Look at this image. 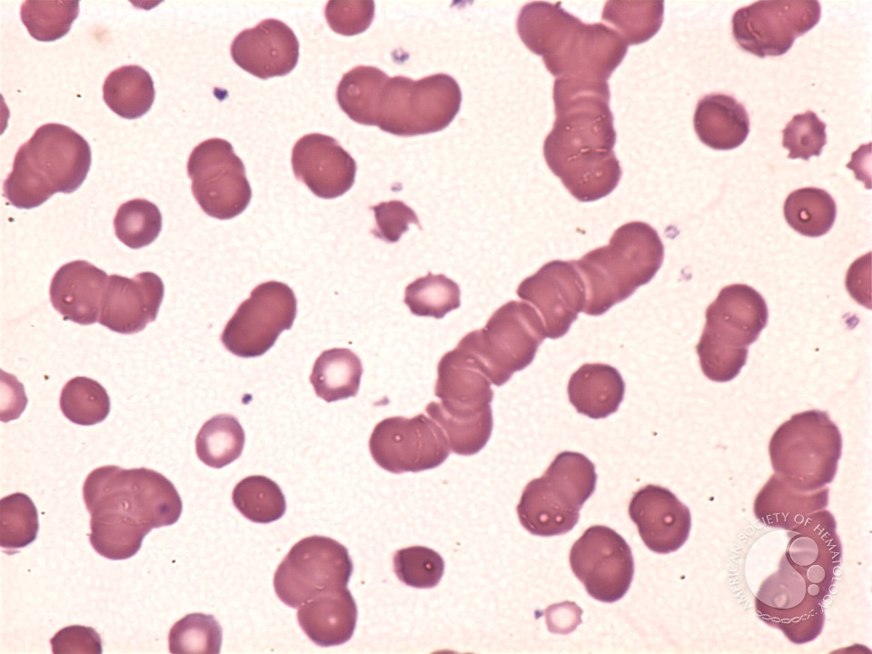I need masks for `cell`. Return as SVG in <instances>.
Here are the masks:
<instances>
[{
  "label": "cell",
  "mask_w": 872,
  "mask_h": 654,
  "mask_svg": "<svg viewBox=\"0 0 872 654\" xmlns=\"http://www.w3.org/2000/svg\"><path fill=\"white\" fill-rule=\"evenodd\" d=\"M783 213L788 224L798 233L819 237L833 226L837 205L825 190L804 187L788 195L783 205Z\"/></svg>",
  "instance_id": "33"
},
{
  "label": "cell",
  "mask_w": 872,
  "mask_h": 654,
  "mask_svg": "<svg viewBox=\"0 0 872 654\" xmlns=\"http://www.w3.org/2000/svg\"><path fill=\"white\" fill-rule=\"evenodd\" d=\"M91 164L90 145L81 134L61 124H45L18 148L4 195L19 209L37 207L55 193L78 189Z\"/></svg>",
  "instance_id": "4"
},
{
  "label": "cell",
  "mask_w": 872,
  "mask_h": 654,
  "mask_svg": "<svg viewBox=\"0 0 872 654\" xmlns=\"http://www.w3.org/2000/svg\"><path fill=\"white\" fill-rule=\"evenodd\" d=\"M766 301L742 283L723 287L706 310V323L696 352L703 373L711 381L733 380L744 367L748 347L768 323Z\"/></svg>",
  "instance_id": "6"
},
{
  "label": "cell",
  "mask_w": 872,
  "mask_h": 654,
  "mask_svg": "<svg viewBox=\"0 0 872 654\" xmlns=\"http://www.w3.org/2000/svg\"><path fill=\"white\" fill-rule=\"evenodd\" d=\"M372 1H329L325 18L335 33L354 35L364 32L374 16Z\"/></svg>",
  "instance_id": "45"
},
{
  "label": "cell",
  "mask_w": 872,
  "mask_h": 654,
  "mask_svg": "<svg viewBox=\"0 0 872 654\" xmlns=\"http://www.w3.org/2000/svg\"><path fill=\"white\" fill-rule=\"evenodd\" d=\"M83 498L91 516L89 541L112 560L134 556L152 529L174 524L183 510L173 482L144 467H98L85 478Z\"/></svg>",
  "instance_id": "2"
},
{
  "label": "cell",
  "mask_w": 872,
  "mask_h": 654,
  "mask_svg": "<svg viewBox=\"0 0 872 654\" xmlns=\"http://www.w3.org/2000/svg\"><path fill=\"white\" fill-rule=\"evenodd\" d=\"M299 42L283 22L269 18L239 33L231 45V55L242 69L261 79L283 76L296 66Z\"/></svg>",
  "instance_id": "24"
},
{
  "label": "cell",
  "mask_w": 872,
  "mask_h": 654,
  "mask_svg": "<svg viewBox=\"0 0 872 654\" xmlns=\"http://www.w3.org/2000/svg\"><path fill=\"white\" fill-rule=\"evenodd\" d=\"M625 383L619 371L603 363H586L570 376V402L578 412L602 419L615 412L623 400Z\"/></svg>",
  "instance_id": "29"
},
{
  "label": "cell",
  "mask_w": 872,
  "mask_h": 654,
  "mask_svg": "<svg viewBox=\"0 0 872 654\" xmlns=\"http://www.w3.org/2000/svg\"><path fill=\"white\" fill-rule=\"evenodd\" d=\"M244 441V431L239 421L229 414H219L205 421L200 429L195 451L205 465L220 469L241 456Z\"/></svg>",
  "instance_id": "34"
},
{
  "label": "cell",
  "mask_w": 872,
  "mask_h": 654,
  "mask_svg": "<svg viewBox=\"0 0 872 654\" xmlns=\"http://www.w3.org/2000/svg\"><path fill=\"white\" fill-rule=\"evenodd\" d=\"M833 515L827 510L811 513L788 530L785 559L824 600L835 583L842 549Z\"/></svg>",
  "instance_id": "19"
},
{
  "label": "cell",
  "mask_w": 872,
  "mask_h": 654,
  "mask_svg": "<svg viewBox=\"0 0 872 654\" xmlns=\"http://www.w3.org/2000/svg\"><path fill=\"white\" fill-rule=\"evenodd\" d=\"M164 295L162 279L142 272L130 279L109 276L103 295L98 322L121 334L143 331L158 314Z\"/></svg>",
  "instance_id": "22"
},
{
  "label": "cell",
  "mask_w": 872,
  "mask_h": 654,
  "mask_svg": "<svg viewBox=\"0 0 872 654\" xmlns=\"http://www.w3.org/2000/svg\"><path fill=\"white\" fill-rule=\"evenodd\" d=\"M388 77L383 71L365 65L344 74L336 90L341 109L358 124L376 125L381 92Z\"/></svg>",
  "instance_id": "32"
},
{
  "label": "cell",
  "mask_w": 872,
  "mask_h": 654,
  "mask_svg": "<svg viewBox=\"0 0 872 654\" xmlns=\"http://www.w3.org/2000/svg\"><path fill=\"white\" fill-rule=\"evenodd\" d=\"M357 606L345 587L322 593L298 608L297 619L308 638L321 647L337 646L353 635Z\"/></svg>",
  "instance_id": "26"
},
{
  "label": "cell",
  "mask_w": 872,
  "mask_h": 654,
  "mask_svg": "<svg viewBox=\"0 0 872 654\" xmlns=\"http://www.w3.org/2000/svg\"><path fill=\"white\" fill-rule=\"evenodd\" d=\"M524 45L542 57L557 78L606 81L622 62L628 45L612 28L588 25L567 13L560 4L531 2L517 19Z\"/></svg>",
  "instance_id": "3"
},
{
  "label": "cell",
  "mask_w": 872,
  "mask_h": 654,
  "mask_svg": "<svg viewBox=\"0 0 872 654\" xmlns=\"http://www.w3.org/2000/svg\"><path fill=\"white\" fill-rule=\"evenodd\" d=\"M693 124L699 139L715 150L738 147L750 128L745 106L725 94H710L699 99Z\"/></svg>",
  "instance_id": "28"
},
{
  "label": "cell",
  "mask_w": 872,
  "mask_h": 654,
  "mask_svg": "<svg viewBox=\"0 0 872 654\" xmlns=\"http://www.w3.org/2000/svg\"><path fill=\"white\" fill-rule=\"evenodd\" d=\"M54 654H101L103 643L98 632L92 627L71 625L58 630L50 639Z\"/></svg>",
  "instance_id": "47"
},
{
  "label": "cell",
  "mask_w": 872,
  "mask_h": 654,
  "mask_svg": "<svg viewBox=\"0 0 872 654\" xmlns=\"http://www.w3.org/2000/svg\"><path fill=\"white\" fill-rule=\"evenodd\" d=\"M546 338L537 311L524 302L498 308L481 330L466 334L456 346L496 386L531 363Z\"/></svg>",
  "instance_id": "9"
},
{
  "label": "cell",
  "mask_w": 872,
  "mask_h": 654,
  "mask_svg": "<svg viewBox=\"0 0 872 654\" xmlns=\"http://www.w3.org/2000/svg\"><path fill=\"white\" fill-rule=\"evenodd\" d=\"M159 208L145 199H133L122 203L114 219L116 237L132 249L151 244L162 230Z\"/></svg>",
  "instance_id": "41"
},
{
  "label": "cell",
  "mask_w": 872,
  "mask_h": 654,
  "mask_svg": "<svg viewBox=\"0 0 872 654\" xmlns=\"http://www.w3.org/2000/svg\"><path fill=\"white\" fill-rule=\"evenodd\" d=\"M664 3L609 1L602 20L617 28L627 45H639L650 39L661 27Z\"/></svg>",
  "instance_id": "35"
},
{
  "label": "cell",
  "mask_w": 872,
  "mask_h": 654,
  "mask_svg": "<svg viewBox=\"0 0 872 654\" xmlns=\"http://www.w3.org/2000/svg\"><path fill=\"white\" fill-rule=\"evenodd\" d=\"M826 127L812 111L794 115L782 130V146L789 151L788 157L808 161L819 156L827 144Z\"/></svg>",
  "instance_id": "44"
},
{
  "label": "cell",
  "mask_w": 872,
  "mask_h": 654,
  "mask_svg": "<svg viewBox=\"0 0 872 654\" xmlns=\"http://www.w3.org/2000/svg\"><path fill=\"white\" fill-rule=\"evenodd\" d=\"M371 209L374 213L376 223L372 233L384 242L390 243L398 242L401 235L409 230L411 223L416 224L421 229L415 212L402 201L382 202L372 206Z\"/></svg>",
  "instance_id": "46"
},
{
  "label": "cell",
  "mask_w": 872,
  "mask_h": 654,
  "mask_svg": "<svg viewBox=\"0 0 872 654\" xmlns=\"http://www.w3.org/2000/svg\"><path fill=\"white\" fill-rule=\"evenodd\" d=\"M553 101L556 119L543 144L549 168L580 202L607 196L621 176L608 83L557 78Z\"/></svg>",
  "instance_id": "1"
},
{
  "label": "cell",
  "mask_w": 872,
  "mask_h": 654,
  "mask_svg": "<svg viewBox=\"0 0 872 654\" xmlns=\"http://www.w3.org/2000/svg\"><path fill=\"white\" fill-rule=\"evenodd\" d=\"M79 14L78 1H25L20 16L31 36L55 41L65 35Z\"/></svg>",
  "instance_id": "40"
},
{
  "label": "cell",
  "mask_w": 872,
  "mask_h": 654,
  "mask_svg": "<svg viewBox=\"0 0 872 654\" xmlns=\"http://www.w3.org/2000/svg\"><path fill=\"white\" fill-rule=\"evenodd\" d=\"M232 500L246 519L256 523L275 521L286 510L285 497L281 488L263 475H252L240 481L233 490Z\"/></svg>",
  "instance_id": "36"
},
{
  "label": "cell",
  "mask_w": 872,
  "mask_h": 654,
  "mask_svg": "<svg viewBox=\"0 0 872 654\" xmlns=\"http://www.w3.org/2000/svg\"><path fill=\"white\" fill-rule=\"evenodd\" d=\"M187 173L194 199L211 217L232 219L251 201L244 164L226 140L211 138L194 147L187 162Z\"/></svg>",
  "instance_id": "12"
},
{
  "label": "cell",
  "mask_w": 872,
  "mask_h": 654,
  "mask_svg": "<svg viewBox=\"0 0 872 654\" xmlns=\"http://www.w3.org/2000/svg\"><path fill=\"white\" fill-rule=\"evenodd\" d=\"M435 396L428 407L451 419L475 421L492 417L490 380L457 347L438 364Z\"/></svg>",
  "instance_id": "20"
},
{
  "label": "cell",
  "mask_w": 872,
  "mask_h": 654,
  "mask_svg": "<svg viewBox=\"0 0 872 654\" xmlns=\"http://www.w3.org/2000/svg\"><path fill=\"white\" fill-rule=\"evenodd\" d=\"M393 569L404 584L417 588L435 587L444 572V561L435 550L423 546H411L397 550Z\"/></svg>",
  "instance_id": "43"
},
{
  "label": "cell",
  "mask_w": 872,
  "mask_h": 654,
  "mask_svg": "<svg viewBox=\"0 0 872 654\" xmlns=\"http://www.w3.org/2000/svg\"><path fill=\"white\" fill-rule=\"evenodd\" d=\"M295 177L316 196L333 199L354 183L356 163L334 138L309 134L300 138L292 151Z\"/></svg>",
  "instance_id": "23"
},
{
  "label": "cell",
  "mask_w": 872,
  "mask_h": 654,
  "mask_svg": "<svg viewBox=\"0 0 872 654\" xmlns=\"http://www.w3.org/2000/svg\"><path fill=\"white\" fill-rule=\"evenodd\" d=\"M362 372V362L353 352L333 348L316 359L310 382L318 397L332 402L355 396Z\"/></svg>",
  "instance_id": "30"
},
{
  "label": "cell",
  "mask_w": 872,
  "mask_h": 654,
  "mask_svg": "<svg viewBox=\"0 0 872 654\" xmlns=\"http://www.w3.org/2000/svg\"><path fill=\"white\" fill-rule=\"evenodd\" d=\"M517 294L538 309L550 339L568 332L586 301L583 280L572 261L545 263L520 283Z\"/></svg>",
  "instance_id": "18"
},
{
  "label": "cell",
  "mask_w": 872,
  "mask_h": 654,
  "mask_svg": "<svg viewBox=\"0 0 872 654\" xmlns=\"http://www.w3.org/2000/svg\"><path fill=\"white\" fill-rule=\"evenodd\" d=\"M644 544L653 552L668 554L687 541L691 529L689 509L669 490L649 484L637 490L629 505Z\"/></svg>",
  "instance_id": "21"
},
{
  "label": "cell",
  "mask_w": 872,
  "mask_h": 654,
  "mask_svg": "<svg viewBox=\"0 0 872 654\" xmlns=\"http://www.w3.org/2000/svg\"><path fill=\"white\" fill-rule=\"evenodd\" d=\"M404 303L414 315L441 319L460 307V287L444 274L429 272L405 288Z\"/></svg>",
  "instance_id": "37"
},
{
  "label": "cell",
  "mask_w": 872,
  "mask_h": 654,
  "mask_svg": "<svg viewBox=\"0 0 872 654\" xmlns=\"http://www.w3.org/2000/svg\"><path fill=\"white\" fill-rule=\"evenodd\" d=\"M461 104L460 86L448 74L418 81L388 77L381 92L376 126L399 136L435 133L452 122Z\"/></svg>",
  "instance_id": "10"
},
{
  "label": "cell",
  "mask_w": 872,
  "mask_h": 654,
  "mask_svg": "<svg viewBox=\"0 0 872 654\" xmlns=\"http://www.w3.org/2000/svg\"><path fill=\"white\" fill-rule=\"evenodd\" d=\"M352 570L348 550L342 544L313 535L291 548L274 573L273 587L284 604L299 608L322 593L345 588Z\"/></svg>",
  "instance_id": "11"
},
{
  "label": "cell",
  "mask_w": 872,
  "mask_h": 654,
  "mask_svg": "<svg viewBox=\"0 0 872 654\" xmlns=\"http://www.w3.org/2000/svg\"><path fill=\"white\" fill-rule=\"evenodd\" d=\"M39 530L36 507L29 496L15 492L0 500V545L12 554L34 542Z\"/></svg>",
  "instance_id": "39"
},
{
  "label": "cell",
  "mask_w": 872,
  "mask_h": 654,
  "mask_svg": "<svg viewBox=\"0 0 872 654\" xmlns=\"http://www.w3.org/2000/svg\"><path fill=\"white\" fill-rule=\"evenodd\" d=\"M821 16L818 1H757L738 9L732 35L744 51L758 57L786 54L796 38L812 29Z\"/></svg>",
  "instance_id": "13"
},
{
  "label": "cell",
  "mask_w": 872,
  "mask_h": 654,
  "mask_svg": "<svg viewBox=\"0 0 872 654\" xmlns=\"http://www.w3.org/2000/svg\"><path fill=\"white\" fill-rule=\"evenodd\" d=\"M664 246L657 231L643 222L619 227L608 245L572 261L584 282L583 312L600 315L648 283L660 268Z\"/></svg>",
  "instance_id": "5"
},
{
  "label": "cell",
  "mask_w": 872,
  "mask_h": 654,
  "mask_svg": "<svg viewBox=\"0 0 872 654\" xmlns=\"http://www.w3.org/2000/svg\"><path fill=\"white\" fill-rule=\"evenodd\" d=\"M828 489L800 491L774 473L758 493L753 510L765 526L791 530L828 504Z\"/></svg>",
  "instance_id": "27"
},
{
  "label": "cell",
  "mask_w": 872,
  "mask_h": 654,
  "mask_svg": "<svg viewBox=\"0 0 872 654\" xmlns=\"http://www.w3.org/2000/svg\"><path fill=\"white\" fill-rule=\"evenodd\" d=\"M841 451L838 427L826 411L818 410L793 415L776 430L768 444L775 473L807 492L833 481Z\"/></svg>",
  "instance_id": "8"
},
{
  "label": "cell",
  "mask_w": 872,
  "mask_h": 654,
  "mask_svg": "<svg viewBox=\"0 0 872 654\" xmlns=\"http://www.w3.org/2000/svg\"><path fill=\"white\" fill-rule=\"evenodd\" d=\"M59 403L70 421L84 426L105 420L111 407L105 389L98 382L84 376L74 377L64 384Z\"/></svg>",
  "instance_id": "38"
},
{
  "label": "cell",
  "mask_w": 872,
  "mask_h": 654,
  "mask_svg": "<svg viewBox=\"0 0 872 654\" xmlns=\"http://www.w3.org/2000/svg\"><path fill=\"white\" fill-rule=\"evenodd\" d=\"M595 466L582 453L560 452L545 473L524 488L517 513L531 534L549 537L571 530L596 489Z\"/></svg>",
  "instance_id": "7"
},
{
  "label": "cell",
  "mask_w": 872,
  "mask_h": 654,
  "mask_svg": "<svg viewBox=\"0 0 872 654\" xmlns=\"http://www.w3.org/2000/svg\"><path fill=\"white\" fill-rule=\"evenodd\" d=\"M369 449L375 462L392 473L436 468L450 453L443 431L424 414L382 420L371 434Z\"/></svg>",
  "instance_id": "16"
},
{
  "label": "cell",
  "mask_w": 872,
  "mask_h": 654,
  "mask_svg": "<svg viewBox=\"0 0 872 654\" xmlns=\"http://www.w3.org/2000/svg\"><path fill=\"white\" fill-rule=\"evenodd\" d=\"M296 312L297 300L291 287L277 281L263 282L239 305L221 341L236 356H261L273 346L282 332L292 328Z\"/></svg>",
  "instance_id": "14"
},
{
  "label": "cell",
  "mask_w": 872,
  "mask_h": 654,
  "mask_svg": "<svg viewBox=\"0 0 872 654\" xmlns=\"http://www.w3.org/2000/svg\"><path fill=\"white\" fill-rule=\"evenodd\" d=\"M823 600L783 556L778 570L761 583L755 609L766 624L780 629L791 642L804 644L823 629Z\"/></svg>",
  "instance_id": "15"
},
{
  "label": "cell",
  "mask_w": 872,
  "mask_h": 654,
  "mask_svg": "<svg viewBox=\"0 0 872 654\" xmlns=\"http://www.w3.org/2000/svg\"><path fill=\"white\" fill-rule=\"evenodd\" d=\"M222 628L214 616L190 613L176 621L168 635L171 653L218 654L222 646Z\"/></svg>",
  "instance_id": "42"
},
{
  "label": "cell",
  "mask_w": 872,
  "mask_h": 654,
  "mask_svg": "<svg viewBox=\"0 0 872 654\" xmlns=\"http://www.w3.org/2000/svg\"><path fill=\"white\" fill-rule=\"evenodd\" d=\"M107 281L106 272L89 262H70L55 272L50 301L64 320L82 325L95 323Z\"/></svg>",
  "instance_id": "25"
},
{
  "label": "cell",
  "mask_w": 872,
  "mask_h": 654,
  "mask_svg": "<svg viewBox=\"0 0 872 654\" xmlns=\"http://www.w3.org/2000/svg\"><path fill=\"white\" fill-rule=\"evenodd\" d=\"M570 564L589 595L606 603L620 600L634 575L630 547L621 535L603 525L588 528L575 541Z\"/></svg>",
  "instance_id": "17"
},
{
  "label": "cell",
  "mask_w": 872,
  "mask_h": 654,
  "mask_svg": "<svg viewBox=\"0 0 872 654\" xmlns=\"http://www.w3.org/2000/svg\"><path fill=\"white\" fill-rule=\"evenodd\" d=\"M155 97L154 81L145 69L136 64L113 70L103 85L106 105L125 119H137L151 108Z\"/></svg>",
  "instance_id": "31"
}]
</instances>
